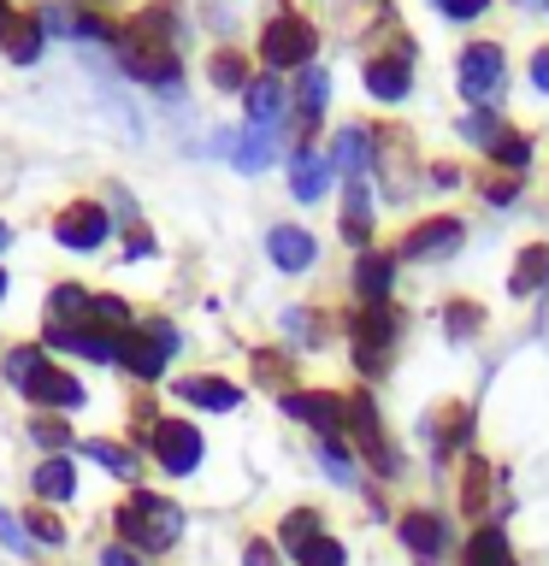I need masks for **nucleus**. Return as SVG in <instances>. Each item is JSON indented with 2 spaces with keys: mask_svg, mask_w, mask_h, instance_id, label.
I'll return each mask as SVG.
<instances>
[{
  "mask_svg": "<svg viewBox=\"0 0 549 566\" xmlns=\"http://www.w3.org/2000/svg\"><path fill=\"white\" fill-rule=\"evenodd\" d=\"M177 531H184V513L172 502H159V495H148V490L118 507V537L136 543V548H172Z\"/></svg>",
  "mask_w": 549,
  "mask_h": 566,
  "instance_id": "f257e3e1",
  "label": "nucleus"
},
{
  "mask_svg": "<svg viewBox=\"0 0 549 566\" xmlns=\"http://www.w3.org/2000/svg\"><path fill=\"white\" fill-rule=\"evenodd\" d=\"M503 83H508V65H503V48L496 42H473L467 53H460V95H467L473 106H490L503 101Z\"/></svg>",
  "mask_w": 549,
  "mask_h": 566,
  "instance_id": "f03ea898",
  "label": "nucleus"
},
{
  "mask_svg": "<svg viewBox=\"0 0 549 566\" xmlns=\"http://www.w3.org/2000/svg\"><path fill=\"white\" fill-rule=\"evenodd\" d=\"M172 354H177V331L166 325V318H148V325H142V331L118 336V360L131 366L136 378H159Z\"/></svg>",
  "mask_w": 549,
  "mask_h": 566,
  "instance_id": "7ed1b4c3",
  "label": "nucleus"
},
{
  "mask_svg": "<svg viewBox=\"0 0 549 566\" xmlns=\"http://www.w3.org/2000/svg\"><path fill=\"white\" fill-rule=\"evenodd\" d=\"M313 48H319V35H313V24H308L301 12H278L272 24L260 30L266 65H308V60H313Z\"/></svg>",
  "mask_w": 549,
  "mask_h": 566,
  "instance_id": "20e7f679",
  "label": "nucleus"
},
{
  "mask_svg": "<svg viewBox=\"0 0 549 566\" xmlns=\"http://www.w3.org/2000/svg\"><path fill=\"white\" fill-rule=\"evenodd\" d=\"M396 331H402V318L390 313V301H372V307L354 313V354H361L366 371L384 366V348L396 343Z\"/></svg>",
  "mask_w": 549,
  "mask_h": 566,
  "instance_id": "39448f33",
  "label": "nucleus"
},
{
  "mask_svg": "<svg viewBox=\"0 0 549 566\" xmlns=\"http://www.w3.org/2000/svg\"><path fill=\"white\" fill-rule=\"evenodd\" d=\"M154 454H159V467H166L172 478H189L195 467H201V431L184 424V419L154 424Z\"/></svg>",
  "mask_w": 549,
  "mask_h": 566,
  "instance_id": "423d86ee",
  "label": "nucleus"
},
{
  "mask_svg": "<svg viewBox=\"0 0 549 566\" xmlns=\"http://www.w3.org/2000/svg\"><path fill=\"white\" fill-rule=\"evenodd\" d=\"M53 242L77 248V254L101 248V242H106V207H101V201H71L60 219H53Z\"/></svg>",
  "mask_w": 549,
  "mask_h": 566,
  "instance_id": "0eeeda50",
  "label": "nucleus"
},
{
  "mask_svg": "<svg viewBox=\"0 0 549 566\" xmlns=\"http://www.w3.org/2000/svg\"><path fill=\"white\" fill-rule=\"evenodd\" d=\"M48 343L83 354V360H101V366L118 360V336H106V331H95V325H48Z\"/></svg>",
  "mask_w": 549,
  "mask_h": 566,
  "instance_id": "6e6552de",
  "label": "nucleus"
},
{
  "mask_svg": "<svg viewBox=\"0 0 549 566\" xmlns=\"http://www.w3.org/2000/svg\"><path fill=\"white\" fill-rule=\"evenodd\" d=\"M460 237H467V224H460V219H425L414 237L402 242V260H437V254H455Z\"/></svg>",
  "mask_w": 549,
  "mask_h": 566,
  "instance_id": "1a4fd4ad",
  "label": "nucleus"
},
{
  "mask_svg": "<svg viewBox=\"0 0 549 566\" xmlns=\"http://www.w3.org/2000/svg\"><path fill=\"white\" fill-rule=\"evenodd\" d=\"M42 18L35 12H7L0 7V48H7V60H18V65H30L35 53H42Z\"/></svg>",
  "mask_w": 549,
  "mask_h": 566,
  "instance_id": "9d476101",
  "label": "nucleus"
},
{
  "mask_svg": "<svg viewBox=\"0 0 549 566\" xmlns=\"http://www.w3.org/2000/svg\"><path fill=\"white\" fill-rule=\"evenodd\" d=\"M124 71L142 83H177V53L154 42H124Z\"/></svg>",
  "mask_w": 549,
  "mask_h": 566,
  "instance_id": "9b49d317",
  "label": "nucleus"
},
{
  "mask_svg": "<svg viewBox=\"0 0 549 566\" xmlns=\"http://www.w3.org/2000/svg\"><path fill=\"white\" fill-rule=\"evenodd\" d=\"M283 413H296V419H308V424H319L325 437H336L349 424V401H336V396H283Z\"/></svg>",
  "mask_w": 549,
  "mask_h": 566,
  "instance_id": "f8f14e48",
  "label": "nucleus"
},
{
  "mask_svg": "<svg viewBox=\"0 0 549 566\" xmlns=\"http://www.w3.org/2000/svg\"><path fill=\"white\" fill-rule=\"evenodd\" d=\"M349 424H354V437H361V449H366V460L379 472H390L396 460H390V449H384V431H379V413H372V396H354L349 401Z\"/></svg>",
  "mask_w": 549,
  "mask_h": 566,
  "instance_id": "ddd939ff",
  "label": "nucleus"
},
{
  "mask_svg": "<svg viewBox=\"0 0 549 566\" xmlns=\"http://www.w3.org/2000/svg\"><path fill=\"white\" fill-rule=\"evenodd\" d=\"M266 254H272V260L283 265V272H308L319 248H313V237H308V230H296V224H278L272 237H266Z\"/></svg>",
  "mask_w": 549,
  "mask_h": 566,
  "instance_id": "4468645a",
  "label": "nucleus"
},
{
  "mask_svg": "<svg viewBox=\"0 0 549 566\" xmlns=\"http://www.w3.org/2000/svg\"><path fill=\"white\" fill-rule=\"evenodd\" d=\"M24 396L30 401H53V407H83V384L77 378H71V371H53V366H42V371H35V378L24 384Z\"/></svg>",
  "mask_w": 549,
  "mask_h": 566,
  "instance_id": "2eb2a0df",
  "label": "nucleus"
},
{
  "mask_svg": "<svg viewBox=\"0 0 549 566\" xmlns=\"http://www.w3.org/2000/svg\"><path fill=\"white\" fill-rule=\"evenodd\" d=\"M402 543L414 548L419 560H437L443 543H449V531H443L437 513H402Z\"/></svg>",
  "mask_w": 549,
  "mask_h": 566,
  "instance_id": "dca6fc26",
  "label": "nucleus"
},
{
  "mask_svg": "<svg viewBox=\"0 0 549 566\" xmlns=\"http://www.w3.org/2000/svg\"><path fill=\"white\" fill-rule=\"evenodd\" d=\"M172 389H177L189 407H213V413H230V407L242 401V389L225 384V378H184V384H172Z\"/></svg>",
  "mask_w": 549,
  "mask_h": 566,
  "instance_id": "f3484780",
  "label": "nucleus"
},
{
  "mask_svg": "<svg viewBox=\"0 0 549 566\" xmlns=\"http://www.w3.org/2000/svg\"><path fill=\"white\" fill-rule=\"evenodd\" d=\"M407 83H414V71H407V53H390V60H372L366 65V88L379 101H402Z\"/></svg>",
  "mask_w": 549,
  "mask_h": 566,
  "instance_id": "a211bd4d",
  "label": "nucleus"
},
{
  "mask_svg": "<svg viewBox=\"0 0 549 566\" xmlns=\"http://www.w3.org/2000/svg\"><path fill=\"white\" fill-rule=\"evenodd\" d=\"M366 130H361V124H349V130H336V148H331V166L336 171H349V184H354V177H361L366 166H372V148H366Z\"/></svg>",
  "mask_w": 549,
  "mask_h": 566,
  "instance_id": "6ab92c4d",
  "label": "nucleus"
},
{
  "mask_svg": "<svg viewBox=\"0 0 549 566\" xmlns=\"http://www.w3.org/2000/svg\"><path fill=\"white\" fill-rule=\"evenodd\" d=\"M35 18H42V30H48V35H83V42H101V35H106V24H101L95 12H65V7H48V12H35Z\"/></svg>",
  "mask_w": 549,
  "mask_h": 566,
  "instance_id": "aec40b11",
  "label": "nucleus"
},
{
  "mask_svg": "<svg viewBox=\"0 0 549 566\" xmlns=\"http://www.w3.org/2000/svg\"><path fill=\"white\" fill-rule=\"evenodd\" d=\"M278 118H283V88L272 77L248 83V124L255 130H278Z\"/></svg>",
  "mask_w": 549,
  "mask_h": 566,
  "instance_id": "412c9836",
  "label": "nucleus"
},
{
  "mask_svg": "<svg viewBox=\"0 0 549 566\" xmlns=\"http://www.w3.org/2000/svg\"><path fill=\"white\" fill-rule=\"evenodd\" d=\"M290 177H296V201H319V189H325L331 166H325V159H319L313 148H296V159H290Z\"/></svg>",
  "mask_w": 549,
  "mask_h": 566,
  "instance_id": "4be33fe9",
  "label": "nucleus"
},
{
  "mask_svg": "<svg viewBox=\"0 0 549 566\" xmlns=\"http://www.w3.org/2000/svg\"><path fill=\"white\" fill-rule=\"evenodd\" d=\"M390 265H396V260H384V254H361V265H354V290H361L366 307L390 295Z\"/></svg>",
  "mask_w": 549,
  "mask_h": 566,
  "instance_id": "5701e85b",
  "label": "nucleus"
},
{
  "mask_svg": "<svg viewBox=\"0 0 549 566\" xmlns=\"http://www.w3.org/2000/svg\"><path fill=\"white\" fill-rule=\"evenodd\" d=\"M343 237H349L354 248H366V237H372V195H366L361 184H349V201H343Z\"/></svg>",
  "mask_w": 549,
  "mask_h": 566,
  "instance_id": "b1692460",
  "label": "nucleus"
},
{
  "mask_svg": "<svg viewBox=\"0 0 549 566\" xmlns=\"http://www.w3.org/2000/svg\"><path fill=\"white\" fill-rule=\"evenodd\" d=\"M549 283V248H526L520 265H514V277H508V290L514 295H538Z\"/></svg>",
  "mask_w": 549,
  "mask_h": 566,
  "instance_id": "393cba45",
  "label": "nucleus"
},
{
  "mask_svg": "<svg viewBox=\"0 0 549 566\" xmlns=\"http://www.w3.org/2000/svg\"><path fill=\"white\" fill-rule=\"evenodd\" d=\"M48 313H53V325H77L83 313H95V301L83 295V283H60V290L48 295Z\"/></svg>",
  "mask_w": 549,
  "mask_h": 566,
  "instance_id": "a878e982",
  "label": "nucleus"
},
{
  "mask_svg": "<svg viewBox=\"0 0 549 566\" xmlns=\"http://www.w3.org/2000/svg\"><path fill=\"white\" fill-rule=\"evenodd\" d=\"M467 566H514V555H508V537L496 525H485L478 537L467 543Z\"/></svg>",
  "mask_w": 549,
  "mask_h": 566,
  "instance_id": "bb28decb",
  "label": "nucleus"
},
{
  "mask_svg": "<svg viewBox=\"0 0 549 566\" xmlns=\"http://www.w3.org/2000/svg\"><path fill=\"white\" fill-rule=\"evenodd\" d=\"M71 490H77V478H71L65 460H42V467H35V495H42V502H65Z\"/></svg>",
  "mask_w": 549,
  "mask_h": 566,
  "instance_id": "cd10ccee",
  "label": "nucleus"
},
{
  "mask_svg": "<svg viewBox=\"0 0 549 566\" xmlns=\"http://www.w3.org/2000/svg\"><path fill=\"white\" fill-rule=\"evenodd\" d=\"M325 95H331V77L319 65L301 71V88H296V106H301V118H319L325 113Z\"/></svg>",
  "mask_w": 549,
  "mask_h": 566,
  "instance_id": "c85d7f7f",
  "label": "nucleus"
},
{
  "mask_svg": "<svg viewBox=\"0 0 549 566\" xmlns=\"http://www.w3.org/2000/svg\"><path fill=\"white\" fill-rule=\"evenodd\" d=\"M237 166L242 171H266V166H272V130H255V124H248L242 142H237Z\"/></svg>",
  "mask_w": 549,
  "mask_h": 566,
  "instance_id": "c756f323",
  "label": "nucleus"
},
{
  "mask_svg": "<svg viewBox=\"0 0 549 566\" xmlns=\"http://www.w3.org/2000/svg\"><path fill=\"white\" fill-rule=\"evenodd\" d=\"M296 560H301V566H343L349 555H343V543H336V537H325V531H319V537H308V543L296 548Z\"/></svg>",
  "mask_w": 549,
  "mask_h": 566,
  "instance_id": "7c9ffc66",
  "label": "nucleus"
},
{
  "mask_svg": "<svg viewBox=\"0 0 549 566\" xmlns=\"http://www.w3.org/2000/svg\"><path fill=\"white\" fill-rule=\"evenodd\" d=\"M83 454L89 460H101L106 472H118V478H136V454L131 449H118V442H83Z\"/></svg>",
  "mask_w": 549,
  "mask_h": 566,
  "instance_id": "2f4dec72",
  "label": "nucleus"
},
{
  "mask_svg": "<svg viewBox=\"0 0 549 566\" xmlns=\"http://www.w3.org/2000/svg\"><path fill=\"white\" fill-rule=\"evenodd\" d=\"M207 77L219 83V88H248V65H242V53H213Z\"/></svg>",
  "mask_w": 549,
  "mask_h": 566,
  "instance_id": "473e14b6",
  "label": "nucleus"
},
{
  "mask_svg": "<svg viewBox=\"0 0 549 566\" xmlns=\"http://www.w3.org/2000/svg\"><path fill=\"white\" fill-rule=\"evenodd\" d=\"M308 537H319V513H308V507H301V513H290V520H283V548L296 555V548L308 543Z\"/></svg>",
  "mask_w": 549,
  "mask_h": 566,
  "instance_id": "72a5a7b5",
  "label": "nucleus"
},
{
  "mask_svg": "<svg viewBox=\"0 0 549 566\" xmlns=\"http://www.w3.org/2000/svg\"><path fill=\"white\" fill-rule=\"evenodd\" d=\"M35 371H42V348H18V354H7V378H12L18 389H24Z\"/></svg>",
  "mask_w": 549,
  "mask_h": 566,
  "instance_id": "f704fd0d",
  "label": "nucleus"
},
{
  "mask_svg": "<svg viewBox=\"0 0 549 566\" xmlns=\"http://www.w3.org/2000/svg\"><path fill=\"white\" fill-rule=\"evenodd\" d=\"M478 318H485V313H478L473 301H455V307L443 313V325H449V336H473V331H478Z\"/></svg>",
  "mask_w": 549,
  "mask_h": 566,
  "instance_id": "c9c22d12",
  "label": "nucleus"
},
{
  "mask_svg": "<svg viewBox=\"0 0 549 566\" xmlns=\"http://www.w3.org/2000/svg\"><path fill=\"white\" fill-rule=\"evenodd\" d=\"M319 460H325V472L336 478V484H354V460H349L343 449H336L331 437H325V449H319Z\"/></svg>",
  "mask_w": 549,
  "mask_h": 566,
  "instance_id": "e433bc0d",
  "label": "nucleus"
},
{
  "mask_svg": "<svg viewBox=\"0 0 549 566\" xmlns=\"http://www.w3.org/2000/svg\"><path fill=\"white\" fill-rule=\"evenodd\" d=\"M485 484H490V472H485V460H473V467H467V507L478 513V507H485Z\"/></svg>",
  "mask_w": 549,
  "mask_h": 566,
  "instance_id": "4c0bfd02",
  "label": "nucleus"
},
{
  "mask_svg": "<svg viewBox=\"0 0 549 566\" xmlns=\"http://www.w3.org/2000/svg\"><path fill=\"white\" fill-rule=\"evenodd\" d=\"M30 437L42 442V449H65V424H60V419H35Z\"/></svg>",
  "mask_w": 549,
  "mask_h": 566,
  "instance_id": "58836bf2",
  "label": "nucleus"
},
{
  "mask_svg": "<svg viewBox=\"0 0 549 566\" xmlns=\"http://www.w3.org/2000/svg\"><path fill=\"white\" fill-rule=\"evenodd\" d=\"M89 318H106V325H124V318H131V307H124V301H113V295H95V313Z\"/></svg>",
  "mask_w": 549,
  "mask_h": 566,
  "instance_id": "ea45409f",
  "label": "nucleus"
},
{
  "mask_svg": "<svg viewBox=\"0 0 549 566\" xmlns=\"http://www.w3.org/2000/svg\"><path fill=\"white\" fill-rule=\"evenodd\" d=\"M30 531H35L42 543H60V537H65V525L53 520V513H30Z\"/></svg>",
  "mask_w": 549,
  "mask_h": 566,
  "instance_id": "a19ab883",
  "label": "nucleus"
},
{
  "mask_svg": "<svg viewBox=\"0 0 549 566\" xmlns=\"http://www.w3.org/2000/svg\"><path fill=\"white\" fill-rule=\"evenodd\" d=\"M0 543H7V548H30V537L18 531V520H12L7 507H0Z\"/></svg>",
  "mask_w": 549,
  "mask_h": 566,
  "instance_id": "79ce46f5",
  "label": "nucleus"
},
{
  "mask_svg": "<svg viewBox=\"0 0 549 566\" xmlns=\"http://www.w3.org/2000/svg\"><path fill=\"white\" fill-rule=\"evenodd\" d=\"M437 7L449 12V18H478V12L490 7V0H437Z\"/></svg>",
  "mask_w": 549,
  "mask_h": 566,
  "instance_id": "37998d69",
  "label": "nucleus"
},
{
  "mask_svg": "<svg viewBox=\"0 0 549 566\" xmlns=\"http://www.w3.org/2000/svg\"><path fill=\"white\" fill-rule=\"evenodd\" d=\"M531 83H538L543 95H549V48H538V53H531Z\"/></svg>",
  "mask_w": 549,
  "mask_h": 566,
  "instance_id": "c03bdc74",
  "label": "nucleus"
},
{
  "mask_svg": "<svg viewBox=\"0 0 549 566\" xmlns=\"http://www.w3.org/2000/svg\"><path fill=\"white\" fill-rule=\"evenodd\" d=\"M248 566H278V555H272V543H248V555H242Z\"/></svg>",
  "mask_w": 549,
  "mask_h": 566,
  "instance_id": "a18cd8bd",
  "label": "nucleus"
},
{
  "mask_svg": "<svg viewBox=\"0 0 549 566\" xmlns=\"http://www.w3.org/2000/svg\"><path fill=\"white\" fill-rule=\"evenodd\" d=\"M101 566H142L136 555H131V548H124V543H113V548H106V555H101Z\"/></svg>",
  "mask_w": 549,
  "mask_h": 566,
  "instance_id": "49530a36",
  "label": "nucleus"
},
{
  "mask_svg": "<svg viewBox=\"0 0 549 566\" xmlns=\"http://www.w3.org/2000/svg\"><path fill=\"white\" fill-rule=\"evenodd\" d=\"M7 242H12V230H7V224H0V248H7Z\"/></svg>",
  "mask_w": 549,
  "mask_h": 566,
  "instance_id": "de8ad7c7",
  "label": "nucleus"
},
{
  "mask_svg": "<svg viewBox=\"0 0 549 566\" xmlns=\"http://www.w3.org/2000/svg\"><path fill=\"white\" fill-rule=\"evenodd\" d=\"M0 295H7V272H0Z\"/></svg>",
  "mask_w": 549,
  "mask_h": 566,
  "instance_id": "09e8293b",
  "label": "nucleus"
}]
</instances>
